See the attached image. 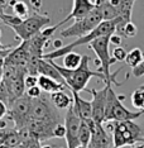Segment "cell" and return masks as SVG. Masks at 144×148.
I'll list each match as a JSON object with an SVG mask.
<instances>
[{"label":"cell","mask_w":144,"mask_h":148,"mask_svg":"<svg viewBox=\"0 0 144 148\" xmlns=\"http://www.w3.org/2000/svg\"><path fill=\"white\" fill-rule=\"evenodd\" d=\"M89 63H90V57L85 55V56H82V62H81V65H80V67L73 70V71L67 70L63 66L57 65V63H55V66H56L57 71L59 72V75L63 77V80H65V82H66V86L70 89V91L80 92V91H82V90H86V85L89 84L91 77H99V79H101L102 81L106 84L105 76L98 71L90 70Z\"/></svg>","instance_id":"6da1fadb"},{"label":"cell","mask_w":144,"mask_h":148,"mask_svg":"<svg viewBox=\"0 0 144 148\" xmlns=\"http://www.w3.org/2000/svg\"><path fill=\"white\" fill-rule=\"evenodd\" d=\"M106 130H111L113 148L133 146L135 143H144L143 129L134 120L129 122H110L104 123Z\"/></svg>","instance_id":"7a4b0ae2"},{"label":"cell","mask_w":144,"mask_h":148,"mask_svg":"<svg viewBox=\"0 0 144 148\" xmlns=\"http://www.w3.org/2000/svg\"><path fill=\"white\" fill-rule=\"evenodd\" d=\"M109 46H110V36L98 38L89 45V47L96 53V56H98V61H96V63H98V70H96V71L102 73V75L105 76L106 85H108V84H115L116 86H121L123 85L121 82L116 81V76L121 71V69L116 70V71L113 73L110 72V66H111L113 63H115V60L110 55Z\"/></svg>","instance_id":"3957f363"},{"label":"cell","mask_w":144,"mask_h":148,"mask_svg":"<svg viewBox=\"0 0 144 148\" xmlns=\"http://www.w3.org/2000/svg\"><path fill=\"white\" fill-rule=\"evenodd\" d=\"M108 99H106V109H105V119L104 123L110 122H129V120H135L144 114V110L139 112H132L128 108L123 105V100L125 99V95H118L111 84H108Z\"/></svg>","instance_id":"277c9868"},{"label":"cell","mask_w":144,"mask_h":148,"mask_svg":"<svg viewBox=\"0 0 144 148\" xmlns=\"http://www.w3.org/2000/svg\"><path fill=\"white\" fill-rule=\"evenodd\" d=\"M102 23L101 13L96 6L93 10L87 16L80 19V21H75L70 27H67L66 29L59 32V36L62 38H68V37H81L87 36L89 33H91L93 29H96Z\"/></svg>","instance_id":"5b68a950"},{"label":"cell","mask_w":144,"mask_h":148,"mask_svg":"<svg viewBox=\"0 0 144 148\" xmlns=\"http://www.w3.org/2000/svg\"><path fill=\"white\" fill-rule=\"evenodd\" d=\"M49 23H51V18L48 15L34 13L33 15L24 19L19 25L12 27V29L15 32L16 37L22 39V42H25L43 31V28Z\"/></svg>","instance_id":"8992f818"},{"label":"cell","mask_w":144,"mask_h":148,"mask_svg":"<svg viewBox=\"0 0 144 148\" xmlns=\"http://www.w3.org/2000/svg\"><path fill=\"white\" fill-rule=\"evenodd\" d=\"M31 120L59 124V115L57 114V109L51 103L49 95L46 96L43 94L39 99L32 100Z\"/></svg>","instance_id":"52a82bcc"},{"label":"cell","mask_w":144,"mask_h":148,"mask_svg":"<svg viewBox=\"0 0 144 148\" xmlns=\"http://www.w3.org/2000/svg\"><path fill=\"white\" fill-rule=\"evenodd\" d=\"M31 108H32V99L23 95L22 97L16 99L14 103L9 106L8 114L5 118H9V120H13L15 124V130H20L23 128H27L31 120Z\"/></svg>","instance_id":"ba28073f"},{"label":"cell","mask_w":144,"mask_h":148,"mask_svg":"<svg viewBox=\"0 0 144 148\" xmlns=\"http://www.w3.org/2000/svg\"><path fill=\"white\" fill-rule=\"evenodd\" d=\"M81 123H82V120L80 119V116L75 113L73 106L71 105L67 109L66 115H65V127H66V137L65 138H66L67 148H76L80 146L78 132H80Z\"/></svg>","instance_id":"9c48e42d"},{"label":"cell","mask_w":144,"mask_h":148,"mask_svg":"<svg viewBox=\"0 0 144 148\" xmlns=\"http://www.w3.org/2000/svg\"><path fill=\"white\" fill-rule=\"evenodd\" d=\"M108 89L109 85H105L101 90L96 89H90L87 90L91 92L92 100H91V106H92V120L96 124H104L105 119V109H106V99H108Z\"/></svg>","instance_id":"30bf717a"},{"label":"cell","mask_w":144,"mask_h":148,"mask_svg":"<svg viewBox=\"0 0 144 148\" xmlns=\"http://www.w3.org/2000/svg\"><path fill=\"white\" fill-rule=\"evenodd\" d=\"M86 123L91 129V140L87 148H113V137H110L104 124H96L92 119Z\"/></svg>","instance_id":"8fae6325"},{"label":"cell","mask_w":144,"mask_h":148,"mask_svg":"<svg viewBox=\"0 0 144 148\" xmlns=\"http://www.w3.org/2000/svg\"><path fill=\"white\" fill-rule=\"evenodd\" d=\"M72 3H73V5H72L71 13H70L63 21H61L59 23L56 24L58 28H59V25L65 24V23L72 21V19L73 21H80V19L85 18V16H87L90 13L96 8L95 3L90 1V0H75V1H72Z\"/></svg>","instance_id":"7c38bea8"},{"label":"cell","mask_w":144,"mask_h":148,"mask_svg":"<svg viewBox=\"0 0 144 148\" xmlns=\"http://www.w3.org/2000/svg\"><path fill=\"white\" fill-rule=\"evenodd\" d=\"M28 62V43L22 42L16 48L12 49V52L5 57L4 65H10V66H22L27 67Z\"/></svg>","instance_id":"4fadbf2b"},{"label":"cell","mask_w":144,"mask_h":148,"mask_svg":"<svg viewBox=\"0 0 144 148\" xmlns=\"http://www.w3.org/2000/svg\"><path fill=\"white\" fill-rule=\"evenodd\" d=\"M72 94V99H73V110L75 113L80 116V119L82 122H87V120L92 119V106H91V101L89 100H85L80 96L78 92H73Z\"/></svg>","instance_id":"5bb4252c"},{"label":"cell","mask_w":144,"mask_h":148,"mask_svg":"<svg viewBox=\"0 0 144 148\" xmlns=\"http://www.w3.org/2000/svg\"><path fill=\"white\" fill-rule=\"evenodd\" d=\"M39 75H43V76H47L49 79L55 80V81L62 84V85L66 86V82L63 80V77L59 75V72L57 71L56 66H55V62L53 61H47V60H41L38 63V76ZM67 87V86H66Z\"/></svg>","instance_id":"9a60e30c"},{"label":"cell","mask_w":144,"mask_h":148,"mask_svg":"<svg viewBox=\"0 0 144 148\" xmlns=\"http://www.w3.org/2000/svg\"><path fill=\"white\" fill-rule=\"evenodd\" d=\"M38 87L42 90V92L47 94V95H52L55 92H59V91H65L66 86L62 84L55 81V80L49 79L47 76L39 75L38 76Z\"/></svg>","instance_id":"2e32d148"},{"label":"cell","mask_w":144,"mask_h":148,"mask_svg":"<svg viewBox=\"0 0 144 148\" xmlns=\"http://www.w3.org/2000/svg\"><path fill=\"white\" fill-rule=\"evenodd\" d=\"M111 5L118 10L119 18H121L124 22H132V10L135 1H125V0H110Z\"/></svg>","instance_id":"e0dca14e"},{"label":"cell","mask_w":144,"mask_h":148,"mask_svg":"<svg viewBox=\"0 0 144 148\" xmlns=\"http://www.w3.org/2000/svg\"><path fill=\"white\" fill-rule=\"evenodd\" d=\"M95 5L98 6V9L101 13V18H102V22H111V21H115V19L119 18V14H118V10L111 5L110 1H104V0H96Z\"/></svg>","instance_id":"ac0fdd59"},{"label":"cell","mask_w":144,"mask_h":148,"mask_svg":"<svg viewBox=\"0 0 144 148\" xmlns=\"http://www.w3.org/2000/svg\"><path fill=\"white\" fill-rule=\"evenodd\" d=\"M115 33L119 34L120 37H125V38H132V37H135L136 33H138V28L135 27L133 22H124L121 18L118 22V24L115 27Z\"/></svg>","instance_id":"d6986e66"},{"label":"cell","mask_w":144,"mask_h":148,"mask_svg":"<svg viewBox=\"0 0 144 148\" xmlns=\"http://www.w3.org/2000/svg\"><path fill=\"white\" fill-rule=\"evenodd\" d=\"M51 103L53 104V106L56 109H68L72 105L73 99L70 95H67L65 91H59V92H55L52 95H49Z\"/></svg>","instance_id":"ffe728a7"},{"label":"cell","mask_w":144,"mask_h":148,"mask_svg":"<svg viewBox=\"0 0 144 148\" xmlns=\"http://www.w3.org/2000/svg\"><path fill=\"white\" fill-rule=\"evenodd\" d=\"M82 62V56L77 52H70L63 57V67L67 70H73L78 69Z\"/></svg>","instance_id":"44dd1931"},{"label":"cell","mask_w":144,"mask_h":148,"mask_svg":"<svg viewBox=\"0 0 144 148\" xmlns=\"http://www.w3.org/2000/svg\"><path fill=\"white\" fill-rule=\"evenodd\" d=\"M3 132V136H4V140H3V146L4 147H8V148H16L20 143L19 140V136H18V132L15 129H5V130H1Z\"/></svg>","instance_id":"7402d4cb"},{"label":"cell","mask_w":144,"mask_h":148,"mask_svg":"<svg viewBox=\"0 0 144 148\" xmlns=\"http://www.w3.org/2000/svg\"><path fill=\"white\" fill-rule=\"evenodd\" d=\"M143 61H144V53L140 48H133L132 51L128 52L126 58H125V63L132 67V69L140 65Z\"/></svg>","instance_id":"603a6c76"},{"label":"cell","mask_w":144,"mask_h":148,"mask_svg":"<svg viewBox=\"0 0 144 148\" xmlns=\"http://www.w3.org/2000/svg\"><path fill=\"white\" fill-rule=\"evenodd\" d=\"M78 140H80V146H83L86 148L89 147V143L91 140V129H90L89 124L86 122L81 123L80 132H78Z\"/></svg>","instance_id":"cb8c5ba5"},{"label":"cell","mask_w":144,"mask_h":148,"mask_svg":"<svg viewBox=\"0 0 144 148\" xmlns=\"http://www.w3.org/2000/svg\"><path fill=\"white\" fill-rule=\"evenodd\" d=\"M130 100H132V105L135 108V109H138V112L139 110H144V89L138 87V89L132 94Z\"/></svg>","instance_id":"d4e9b609"},{"label":"cell","mask_w":144,"mask_h":148,"mask_svg":"<svg viewBox=\"0 0 144 148\" xmlns=\"http://www.w3.org/2000/svg\"><path fill=\"white\" fill-rule=\"evenodd\" d=\"M13 12H14V15H16L18 18L20 19H27L28 18V4H27V1H16L14 6H13Z\"/></svg>","instance_id":"484cf974"},{"label":"cell","mask_w":144,"mask_h":148,"mask_svg":"<svg viewBox=\"0 0 144 148\" xmlns=\"http://www.w3.org/2000/svg\"><path fill=\"white\" fill-rule=\"evenodd\" d=\"M126 55H128V52L123 47H115L111 53V57L115 60V62H123V61H125Z\"/></svg>","instance_id":"4316f807"},{"label":"cell","mask_w":144,"mask_h":148,"mask_svg":"<svg viewBox=\"0 0 144 148\" xmlns=\"http://www.w3.org/2000/svg\"><path fill=\"white\" fill-rule=\"evenodd\" d=\"M25 95L28 96L29 99L35 100V99H39V97L43 95V92H42V90L39 89L38 86H34V87H31V89L25 90Z\"/></svg>","instance_id":"83f0119b"},{"label":"cell","mask_w":144,"mask_h":148,"mask_svg":"<svg viewBox=\"0 0 144 148\" xmlns=\"http://www.w3.org/2000/svg\"><path fill=\"white\" fill-rule=\"evenodd\" d=\"M24 85H25V90L31 89V87H34V86H38V76L27 73V76L24 79Z\"/></svg>","instance_id":"f1b7e54d"},{"label":"cell","mask_w":144,"mask_h":148,"mask_svg":"<svg viewBox=\"0 0 144 148\" xmlns=\"http://www.w3.org/2000/svg\"><path fill=\"white\" fill-rule=\"evenodd\" d=\"M66 137V127L65 124L59 123L53 128V138H65Z\"/></svg>","instance_id":"f546056e"},{"label":"cell","mask_w":144,"mask_h":148,"mask_svg":"<svg viewBox=\"0 0 144 148\" xmlns=\"http://www.w3.org/2000/svg\"><path fill=\"white\" fill-rule=\"evenodd\" d=\"M133 76L134 77H140V76H144V61L140 63V65H138L136 67H134L133 69Z\"/></svg>","instance_id":"4dcf8cb0"},{"label":"cell","mask_w":144,"mask_h":148,"mask_svg":"<svg viewBox=\"0 0 144 148\" xmlns=\"http://www.w3.org/2000/svg\"><path fill=\"white\" fill-rule=\"evenodd\" d=\"M121 41H123V37H120L119 34H116V33H113V34L110 36V45L120 47V45H121Z\"/></svg>","instance_id":"1f68e13d"},{"label":"cell","mask_w":144,"mask_h":148,"mask_svg":"<svg viewBox=\"0 0 144 148\" xmlns=\"http://www.w3.org/2000/svg\"><path fill=\"white\" fill-rule=\"evenodd\" d=\"M6 114H8V106H6V104L0 101V120L4 119L6 116Z\"/></svg>","instance_id":"d6a6232c"},{"label":"cell","mask_w":144,"mask_h":148,"mask_svg":"<svg viewBox=\"0 0 144 148\" xmlns=\"http://www.w3.org/2000/svg\"><path fill=\"white\" fill-rule=\"evenodd\" d=\"M29 3H31V6L35 12H38L39 8L42 6V1H39V0H32V1H29Z\"/></svg>","instance_id":"836d02e7"},{"label":"cell","mask_w":144,"mask_h":148,"mask_svg":"<svg viewBox=\"0 0 144 148\" xmlns=\"http://www.w3.org/2000/svg\"><path fill=\"white\" fill-rule=\"evenodd\" d=\"M53 46H55L56 49H59V48H62V47H63L61 39H56V41H53Z\"/></svg>","instance_id":"e575fe53"},{"label":"cell","mask_w":144,"mask_h":148,"mask_svg":"<svg viewBox=\"0 0 144 148\" xmlns=\"http://www.w3.org/2000/svg\"><path fill=\"white\" fill-rule=\"evenodd\" d=\"M0 36H1V32H0ZM13 48L12 46H9V45H3L1 42H0V51H6V49H10Z\"/></svg>","instance_id":"d590c367"},{"label":"cell","mask_w":144,"mask_h":148,"mask_svg":"<svg viewBox=\"0 0 144 148\" xmlns=\"http://www.w3.org/2000/svg\"><path fill=\"white\" fill-rule=\"evenodd\" d=\"M41 148H52L51 146H48V144H44V146H42Z\"/></svg>","instance_id":"8d00e7d4"},{"label":"cell","mask_w":144,"mask_h":148,"mask_svg":"<svg viewBox=\"0 0 144 148\" xmlns=\"http://www.w3.org/2000/svg\"><path fill=\"white\" fill-rule=\"evenodd\" d=\"M135 148H143V144H142V146H136Z\"/></svg>","instance_id":"74e56055"},{"label":"cell","mask_w":144,"mask_h":148,"mask_svg":"<svg viewBox=\"0 0 144 148\" xmlns=\"http://www.w3.org/2000/svg\"><path fill=\"white\" fill-rule=\"evenodd\" d=\"M76 148H86V147H83V146H78V147H76Z\"/></svg>","instance_id":"f35d334b"},{"label":"cell","mask_w":144,"mask_h":148,"mask_svg":"<svg viewBox=\"0 0 144 148\" xmlns=\"http://www.w3.org/2000/svg\"><path fill=\"white\" fill-rule=\"evenodd\" d=\"M0 148H8V147H4V146H1V147H0Z\"/></svg>","instance_id":"ab89813d"},{"label":"cell","mask_w":144,"mask_h":148,"mask_svg":"<svg viewBox=\"0 0 144 148\" xmlns=\"http://www.w3.org/2000/svg\"><path fill=\"white\" fill-rule=\"evenodd\" d=\"M140 87H142V89H144V85H142V86H140Z\"/></svg>","instance_id":"60d3db41"},{"label":"cell","mask_w":144,"mask_h":148,"mask_svg":"<svg viewBox=\"0 0 144 148\" xmlns=\"http://www.w3.org/2000/svg\"><path fill=\"white\" fill-rule=\"evenodd\" d=\"M143 148H144V144H143Z\"/></svg>","instance_id":"b9f144b4"},{"label":"cell","mask_w":144,"mask_h":148,"mask_svg":"<svg viewBox=\"0 0 144 148\" xmlns=\"http://www.w3.org/2000/svg\"><path fill=\"white\" fill-rule=\"evenodd\" d=\"M0 132H1V130H0Z\"/></svg>","instance_id":"7bdbcfd3"}]
</instances>
